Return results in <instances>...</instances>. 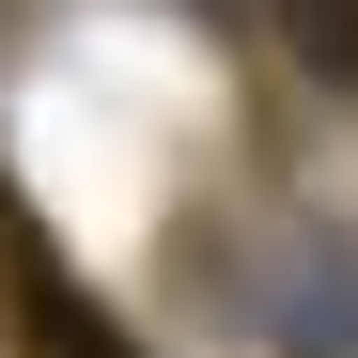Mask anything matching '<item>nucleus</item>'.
<instances>
[{
  "mask_svg": "<svg viewBox=\"0 0 358 358\" xmlns=\"http://www.w3.org/2000/svg\"><path fill=\"white\" fill-rule=\"evenodd\" d=\"M280 47H296L327 94H358V0H280Z\"/></svg>",
  "mask_w": 358,
  "mask_h": 358,
  "instance_id": "2",
  "label": "nucleus"
},
{
  "mask_svg": "<svg viewBox=\"0 0 358 358\" xmlns=\"http://www.w3.org/2000/svg\"><path fill=\"white\" fill-rule=\"evenodd\" d=\"M16 280H31V312H16V327H31V358H141L125 327H94L78 296H63V265H47V250H16Z\"/></svg>",
  "mask_w": 358,
  "mask_h": 358,
  "instance_id": "1",
  "label": "nucleus"
}]
</instances>
